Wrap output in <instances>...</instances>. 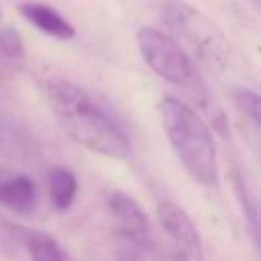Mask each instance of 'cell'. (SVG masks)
<instances>
[{"mask_svg": "<svg viewBox=\"0 0 261 261\" xmlns=\"http://www.w3.org/2000/svg\"><path fill=\"white\" fill-rule=\"evenodd\" d=\"M45 96L57 124L73 143L110 159L130 155L124 130L84 88L57 77L47 82Z\"/></svg>", "mask_w": 261, "mask_h": 261, "instance_id": "1", "label": "cell"}, {"mask_svg": "<svg viewBox=\"0 0 261 261\" xmlns=\"http://www.w3.org/2000/svg\"><path fill=\"white\" fill-rule=\"evenodd\" d=\"M159 116L184 169L202 186L218 188L216 143L202 116L175 96L159 102Z\"/></svg>", "mask_w": 261, "mask_h": 261, "instance_id": "2", "label": "cell"}, {"mask_svg": "<svg viewBox=\"0 0 261 261\" xmlns=\"http://www.w3.org/2000/svg\"><path fill=\"white\" fill-rule=\"evenodd\" d=\"M161 8L163 22L171 37L179 45H186L198 61L216 71L228 65L230 43L208 14L184 0H167Z\"/></svg>", "mask_w": 261, "mask_h": 261, "instance_id": "3", "label": "cell"}, {"mask_svg": "<svg viewBox=\"0 0 261 261\" xmlns=\"http://www.w3.org/2000/svg\"><path fill=\"white\" fill-rule=\"evenodd\" d=\"M137 49L143 61L165 82L173 86H188L194 82L196 71L186 49L165 31L155 27H141L135 35Z\"/></svg>", "mask_w": 261, "mask_h": 261, "instance_id": "4", "label": "cell"}, {"mask_svg": "<svg viewBox=\"0 0 261 261\" xmlns=\"http://www.w3.org/2000/svg\"><path fill=\"white\" fill-rule=\"evenodd\" d=\"M161 230L167 234L169 261H202L204 245L192 218L173 202H159L155 210Z\"/></svg>", "mask_w": 261, "mask_h": 261, "instance_id": "5", "label": "cell"}, {"mask_svg": "<svg viewBox=\"0 0 261 261\" xmlns=\"http://www.w3.org/2000/svg\"><path fill=\"white\" fill-rule=\"evenodd\" d=\"M106 204H108L116 230L133 245L147 249L151 243V226H149V218L143 206L133 196L118 192V190L108 192Z\"/></svg>", "mask_w": 261, "mask_h": 261, "instance_id": "6", "label": "cell"}, {"mask_svg": "<svg viewBox=\"0 0 261 261\" xmlns=\"http://www.w3.org/2000/svg\"><path fill=\"white\" fill-rule=\"evenodd\" d=\"M37 204V186L24 171L0 163V206L16 212L29 214Z\"/></svg>", "mask_w": 261, "mask_h": 261, "instance_id": "7", "label": "cell"}, {"mask_svg": "<svg viewBox=\"0 0 261 261\" xmlns=\"http://www.w3.org/2000/svg\"><path fill=\"white\" fill-rule=\"evenodd\" d=\"M20 14L24 16V20H29L35 29H39L41 33L59 39V41H69L75 37V29L73 24L61 16L53 6L43 4V2H22L18 6Z\"/></svg>", "mask_w": 261, "mask_h": 261, "instance_id": "8", "label": "cell"}, {"mask_svg": "<svg viewBox=\"0 0 261 261\" xmlns=\"http://www.w3.org/2000/svg\"><path fill=\"white\" fill-rule=\"evenodd\" d=\"M49 194H51V202L55 206V210L65 212L71 208L75 196H77V179L71 173V169L55 165L49 169Z\"/></svg>", "mask_w": 261, "mask_h": 261, "instance_id": "9", "label": "cell"}, {"mask_svg": "<svg viewBox=\"0 0 261 261\" xmlns=\"http://www.w3.org/2000/svg\"><path fill=\"white\" fill-rule=\"evenodd\" d=\"M16 232L22 239L24 247L29 249L33 261H67L63 249L51 234L29 228H16Z\"/></svg>", "mask_w": 261, "mask_h": 261, "instance_id": "10", "label": "cell"}, {"mask_svg": "<svg viewBox=\"0 0 261 261\" xmlns=\"http://www.w3.org/2000/svg\"><path fill=\"white\" fill-rule=\"evenodd\" d=\"M232 102H234L237 110L245 116V120H249V124L253 128H259V124H261V118H259L261 102H259L257 92H253L249 88H237L232 92Z\"/></svg>", "mask_w": 261, "mask_h": 261, "instance_id": "11", "label": "cell"}, {"mask_svg": "<svg viewBox=\"0 0 261 261\" xmlns=\"http://www.w3.org/2000/svg\"><path fill=\"white\" fill-rule=\"evenodd\" d=\"M0 53L6 59H24V43L16 29L12 27L0 29Z\"/></svg>", "mask_w": 261, "mask_h": 261, "instance_id": "12", "label": "cell"}, {"mask_svg": "<svg viewBox=\"0 0 261 261\" xmlns=\"http://www.w3.org/2000/svg\"><path fill=\"white\" fill-rule=\"evenodd\" d=\"M232 179H234L237 196H239V200H241V206H243L245 218L249 220V224H251V230H253V234H255V239H257V206L253 204V200H251V196H249V190H247L245 181L241 179L239 171H234V177H232Z\"/></svg>", "mask_w": 261, "mask_h": 261, "instance_id": "13", "label": "cell"}, {"mask_svg": "<svg viewBox=\"0 0 261 261\" xmlns=\"http://www.w3.org/2000/svg\"><path fill=\"white\" fill-rule=\"evenodd\" d=\"M2 18H4V12H2V8H0V22H2Z\"/></svg>", "mask_w": 261, "mask_h": 261, "instance_id": "14", "label": "cell"}, {"mask_svg": "<svg viewBox=\"0 0 261 261\" xmlns=\"http://www.w3.org/2000/svg\"><path fill=\"white\" fill-rule=\"evenodd\" d=\"M255 2H259V0H255Z\"/></svg>", "mask_w": 261, "mask_h": 261, "instance_id": "15", "label": "cell"}]
</instances>
